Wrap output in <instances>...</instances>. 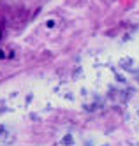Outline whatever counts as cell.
I'll list each match as a JSON object with an SVG mask.
<instances>
[{
    "mask_svg": "<svg viewBox=\"0 0 139 146\" xmlns=\"http://www.w3.org/2000/svg\"><path fill=\"white\" fill-rule=\"evenodd\" d=\"M0 37H2V32H0Z\"/></svg>",
    "mask_w": 139,
    "mask_h": 146,
    "instance_id": "1",
    "label": "cell"
}]
</instances>
